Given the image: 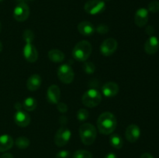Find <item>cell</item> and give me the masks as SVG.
I'll return each mask as SVG.
<instances>
[{
  "mask_svg": "<svg viewBox=\"0 0 159 158\" xmlns=\"http://www.w3.org/2000/svg\"><path fill=\"white\" fill-rule=\"evenodd\" d=\"M126 139L130 143H135L138 140L141 136V129L139 126L135 124L128 125L125 132Z\"/></svg>",
  "mask_w": 159,
  "mask_h": 158,
  "instance_id": "cell-13",
  "label": "cell"
},
{
  "mask_svg": "<svg viewBox=\"0 0 159 158\" xmlns=\"http://www.w3.org/2000/svg\"><path fill=\"white\" fill-rule=\"evenodd\" d=\"M0 158H14V157H13V156L11 154V153H4V154L2 155L1 157Z\"/></svg>",
  "mask_w": 159,
  "mask_h": 158,
  "instance_id": "cell-35",
  "label": "cell"
},
{
  "mask_svg": "<svg viewBox=\"0 0 159 158\" xmlns=\"http://www.w3.org/2000/svg\"><path fill=\"white\" fill-rule=\"evenodd\" d=\"M22 105H23V108L26 111L32 112L37 108V100L33 97H27L26 99H24Z\"/></svg>",
  "mask_w": 159,
  "mask_h": 158,
  "instance_id": "cell-21",
  "label": "cell"
},
{
  "mask_svg": "<svg viewBox=\"0 0 159 158\" xmlns=\"http://www.w3.org/2000/svg\"><path fill=\"white\" fill-rule=\"evenodd\" d=\"M145 32L148 35H149L151 37V36L153 35L154 33H155V28L152 26H148L145 29Z\"/></svg>",
  "mask_w": 159,
  "mask_h": 158,
  "instance_id": "cell-32",
  "label": "cell"
},
{
  "mask_svg": "<svg viewBox=\"0 0 159 158\" xmlns=\"http://www.w3.org/2000/svg\"><path fill=\"white\" fill-rule=\"evenodd\" d=\"M104 158H117V156L114 153H108Z\"/></svg>",
  "mask_w": 159,
  "mask_h": 158,
  "instance_id": "cell-33",
  "label": "cell"
},
{
  "mask_svg": "<svg viewBox=\"0 0 159 158\" xmlns=\"http://www.w3.org/2000/svg\"><path fill=\"white\" fill-rule=\"evenodd\" d=\"M61 91L57 85H51L47 91V99L50 104L57 105L60 102Z\"/></svg>",
  "mask_w": 159,
  "mask_h": 158,
  "instance_id": "cell-11",
  "label": "cell"
},
{
  "mask_svg": "<svg viewBox=\"0 0 159 158\" xmlns=\"http://www.w3.org/2000/svg\"><path fill=\"white\" fill-rule=\"evenodd\" d=\"M117 46L118 43L115 39H106L100 46V52L103 56L109 57V56L113 55L116 52Z\"/></svg>",
  "mask_w": 159,
  "mask_h": 158,
  "instance_id": "cell-9",
  "label": "cell"
},
{
  "mask_svg": "<svg viewBox=\"0 0 159 158\" xmlns=\"http://www.w3.org/2000/svg\"><path fill=\"white\" fill-rule=\"evenodd\" d=\"M14 143H15V145L19 149L24 150V149H26L29 147V146L30 145V141L26 136H20V137H18L16 139Z\"/></svg>",
  "mask_w": 159,
  "mask_h": 158,
  "instance_id": "cell-23",
  "label": "cell"
},
{
  "mask_svg": "<svg viewBox=\"0 0 159 158\" xmlns=\"http://www.w3.org/2000/svg\"><path fill=\"white\" fill-rule=\"evenodd\" d=\"M72 158H93V154L88 150H79L73 153Z\"/></svg>",
  "mask_w": 159,
  "mask_h": 158,
  "instance_id": "cell-24",
  "label": "cell"
},
{
  "mask_svg": "<svg viewBox=\"0 0 159 158\" xmlns=\"http://www.w3.org/2000/svg\"><path fill=\"white\" fill-rule=\"evenodd\" d=\"M14 121L15 123L20 127H26L30 123V116L26 112L22 109L16 110L14 115Z\"/></svg>",
  "mask_w": 159,
  "mask_h": 158,
  "instance_id": "cell-12",
  "label": "cell"
},
{
  "mask_svg": "<svg viewBox=\"0 0 159 158\" xmlns=\"http://www.w3.org/2000/svg\"><path fill=\"white\" fill-rule=\"evenodd\" d=\"M48 58L54 63H61L65 60V54L58 49H52L48 52Z\"/></svg>",
  "mask_w": 159,
  "mask_h": 158,
  "instance_id": "cell-20",
  "label": "cell"
},
{
  "mask_svg": "<svg viewBox=\"0 0 159 158\" xmlns=\"http://www.w3.org/2000/svg\"><path fill=\"white\" fill-rule=\"evenodd\" d=\"M148 11L152 13H156L159 12V1L154 0L148 4Z\"/></svg>",
  "mask_w": 159,
  "mask_h": 158,
  "instance_id": "cell-28",
  "label": "cell"
},
{
  "mask_svg": "<svg viewBox=\"0 0 159 158\" xmlns=\"http://www.w3.org/2000/svg\"><path fill=\"white\" fill-rule=\"evenodd\" d=\"M2 42L0 41V52H1L2 50Z\"/></svg>",
  "mask_w": 159,
  "mask_h": 158,
  "instance_id": "cell-37",
  "label": "cell"
},
{
  "mask_svg": "<svg viewBox=\"0 0 159 158\" xmlns=\"http://www.w3.org/2000/svg\"><path fill=\"white\" fill-rule=\"evenodd\" d=\"M93 51L92 44L87 40H81L78 42L72 50V56L78 61L85 62L90 57Z\"/></svg>",
  "mask_w": 159,
  "mask_h": 158,
  "instance_id": "cell-2",
  "label": "cell"
},
{
  "mask_svg": "<svg viewBox=\"0 0 159 158\" xmlns=\"http://www.w3.org/2000/svg\"><path fill=\"white\" fill-rule=\"evenodd\" d=\"M110 143L113 148L120 149L124 145V141L119 134H112L110 137Z\"/></svg>",
  "mask_w": 159,
  "mask_h": 158,
  "instance_id": "cell-22",
  "label": "cell"
},
{
  "mask_svg": "<svg viewBox=\"0 0 159 158\" xmlns=\"http://www.w3.org/2000/svg\"><path fill=\"white\" fill-rule=\"evenodd\" d=\"M159 49V40L155 36H151L144 43V50L149 55H153Z\"/></svg>",
  "mask_w": 159,
  "mask_h": 158,
  "instance_id": "cell-15",
  "label": "cell"
},
{
  "mask_svg": "<svg viewBox=\"0 0 159 158\" xmlns=\"http://www.w3.org/2000/svg\"><path fill=\"white\" fill-rule=\"evenodd\" d=\"M83 70L86 74H92L96 71V66L93 62L85 61V64L83 65Z\"/></svg>",
  "mask_w": 159,
  "mask_h": 158,
  "instance_id": "cell-25",
  "label": "cell"
},
{
  "mask_svg": "<svg viewBox=\"0 0 159 158\" xmlns=\"http://www.w3.org/2000/svg\"><path fill=\"white\" fill-rule=\"evenodd\" d=\"M104 1H107H107H110V0H104Z\"/></svg>",
  "mask_w": 159,
  "mask_h": 158,
  "instance_id": "cell-39",
  "label": "cell"
},
{
  "mask_svg": "<svg viewBox=\"0 0 159 158\" xmlns=\"http://www.w3.org/2000/svg\"><path fill=\"white\" fill-rule=\"evenodd\" d=\"M14 107H15V108L16 110H20L23 108V105H22L20 102H16V103L15 104V105H14Z\"/></svg>",
  "mask_w": 159,
  "mask_h": 158,
  "instance_id": "cell-36",
  "label": "cell"
},
{
  "mask_svg": "<svg viewBox=\"0 0 159 158\" xmlns=\"http://www.w3.org/2000/svg\"><path fill=\"white\" fill-rule=\"evenodd\" d=\"M23 38L25 43H33L34 40V33L30 29H26L23 32Z\"/></svg>",
  "mask_w": 159,
  "mask_h": 158,
  "instance_id": "cell-26",
  "label": "cell"
},
{
  "mask_svg": "<svg viewBox=\"0 0 159 158\" xmlns=\"http://www.w3.org/2000/svg\"><path fill=\"white\" fill-rule=\"evenodd\" d=\"M57 108L60 112L61 113H65L67 111H68V105H66L64 102H60L57 104Z\"/></svg>",
  "mask_w": 159,
  "mask_h": 158,
  "instance_id": "cell-31",
  "label": "cell"
},
{
  "mask_svg": "<svg viewBox=\"0 0 159 158\" xmlns=\"http://www.w3.org/2000/svg\"><path fill=\"white\" fill-rule=\"evenodd\" d=\"M102 101V94L95 88H90L84 93L82 102L88 108H94L99 105Z\"/></svg>",
  "mask_w": 159,
  "mask_h": 158,
  "instance_id": "cell-4",
  "label": "cell"
},
{
  "mask_svg": "<svg viewBox=\"0 0 159 158\" xmlns=\"http://www.w3.org/2000/svg\"><path fill=\"white\" fill-rule=\"evenodd\" d=\"M117 126V120L113 113L106 112L102 113L97 119V128L103 135L112 134Z\"/></svg>",
  "mask_w": 159,
  "mask_h": 158,
  "instance_id": "cell-1",
  "label": "cell"
},
{
  "mask_svg": "<svg viewBox=\"0 0 159 158\" xmlns=\"http://www.w3.org/2000/svg\"><path fill=\"white\" fill-rule=\"evenodd\" d=\"M14 145V140L9 135L0 136V152H6L10 150Z\"/></svg>",
  "mask_w": 159,
  "mask_h": 158,
  "instance_id": "cell-19",
  "label": "cell"
},
{
  "mask_svg": "<svg viewBox=\"0 0 159 158\" xmlns=\"http://www.w3.org/2000/svg\"><path fill=\"white\" fill-rule=\"evenodd\" d=\"M140 158H154V156H152L151 153H143L142 155H141V157H140Z\"/></svg>",
  "mask_w": 159,
  "mask_h": 158,
  "instance_id": "cell-34",
  "label": "cell"
},
{
  "mask_svg": "<svg viewBox=\"0 0 159 158\" xmlns=\"http://www.w3.org/2000/svg\"><path fill=\"white\" fill-rule=\"evenodd\" d=\"M23 54L25 59L30 63H34L38 58V52L33 43H26L23 49Z\"/></svg>",
  "mask_w": 159,
  "mask_h": 158,
  "instance_id": "cell-10",
  "label": "cell"
},
{
  "mask_svg": "<svg viewBox=\"0 0 159 158\" xmlns=\"http://www.w3.org/2000/svg\"><path fill=\"white\" fill-rule=\"evenodd\" d=\"M42 83V79L39 74H34L29 77L27 82H26V87L27 89L30 91H37L40 87Z\"/></svg>",
  "mask_w": 159,
  "mask_h": 158,
  "instance_id": "cell-18",
  "label": "cell"
},
{
  "mask_svg": "<svg viewBox=\"0 0 159 158\" xmlns=\"http://www.w3.org/2000/svg\"><path fill=\"white\" fill-rule=\"evenodd\" d=\"M119 90L120 88L117 84L113 81L107 82L102 87V94L107 98H113L116 96L119 92Z\"/></svg>",
  "mask_w": 159,
  "mask_h": 158,
  "instance_id": "cell-16",
  "label": "cell"
},
{
  "mask_svg": "<svg viewBox=\"0 0 159 158\" xmlns=\"http://www.w3.org/2000/svg\"><path fill=\"white\" fill-rule=\"evenodd\" d=\"M30 1H33V0H30Z\"/></svg>",
  "mask_w": 159,
  "mask_h": 158,
  "instance_id": "cell-41",
  "label": "cell"
},
{
  "mask_svg": "<svg viewBox=\"0 0 159 158\" xmlns=\"http://www.w3.org/2000/svg\"><path fill=\"white\" fill-rule=\"evenodd\" d=\"M1 30H2V23L1 22H0V32H1Z\"/></svg>",
  "mask_w": 159,
  "mask_h": 158,
  "instance_id": "cell-38",
  "label": "cell"
},
{
  "mask_svg": "<svg viewBox=\"0 0 159 158\" xmlns=\"http://www.w3.org/2000/svg\"><path fill=\"white\" fill-rule=\"evenodd\" d=\"M148 22V10L145 8H140L134 15V23L138 27H143Z\"/></svg>",
  "mask_w": 159,
  "mask_h": 158,
  "instance_id": "cell-14",
  "label": "cell"
},
{
  "mask_svg": "<svg viewBox=\"0 0 159 158\" xmlns=\"http://www.w3.org/2000/svg\"><path fill=\"white\" fill-rule=\"evenodd\" d=\"M71 133L68 128L65 126H61L58 129L56 134L54 135V141L57 147H65L71 139Z\"/></svg>",
  "mask_w": 159,
  "mask_h": 158,
  "instance_id": "cell-7",
  "label": "cell"
},
{
  "mask_svg": "<svg viewBox=\"0 0 159 158\" xmlns=\"http://www.w3.org/2000/svg\"><path fill=\"white\" fill-rule=\"evenodd\" d=\"M96 30L99 33V34H106L109 32V26L104 23H101L96 27Z\"/></svg>",
  "mask_w": 159,
  "mask_h": 158,
  "instance_id": "cell-29",
  "label": "cell"
},
{
  "mask_svg": "<svg viewBox=\"0 0 159 158\" xmlns=\"http://www.w3.org/2000/svg\"><path fill=\"white\" fill-rule=\"evenodd\" d=\"M78 31L85 37H90L96 31L94 26L89 21H82L78 24Z\"/></svg>",
  "mask_w": 159,
  "mask_h": 158,
  "instance_id": "cell-17",
  "label": "cell"
},
{
  "mask_svg": "<svg viewBox=\"0 0 159 158\" xmlns=\"http://www.w3.org/2000/svg\"><path fill=\"white\" fill-rule=\"evenodd\" d=\"M97 136V130L96 127L91 123L85 122L79 127V136L82 143L90 146L95 142Z\"/></svg>",
  "mask_w": 159,
  "mask_h": 158,
  "instance_id": "cell-3",
  "label": "cell"
},
{
  "mask_svg": "<svg viewBox=\"0 0 159 158\" xmlns=\"http://www.w3.org/2000/svg\"><path fill=\"white\" fill-rule=\"evenodd\" d=\"M3 1V0H0V2H2Z\"/></svg>",
  "mask_w": 159,
  "mask_h": 158,
  "instance_id": "cell-40",
  "label": "cell"
},
{
  "mask_svg": "<svg viewBox=\"0 0 159 158\" xmlns=\"http://www.w3.org/2000/svg\"><path fill=\"white\" fill-rule=\"evenodd\" d=\"M70 156H71L70 152L68 150H63L57 152V153L55 156V158H70Z\"/></svg>",
  "mask_w": 159,
  "mask_h": 158,
  "instance_id": "cell-30",
  "label": "cell"
},
{
  "mask_svg": "<svg viewBox=\"0 0 159 158\" xmlns=\"http://www.w3.org/2000/svg\"><path fill=\"white\" fill-rule=\"evenodd\" d=\"M84 9L90 15H97L105 11L106 3L103 0H89L85 2Z\"/></svg>",
  "mask_w": 159,
  "mask_h": 158,
  "instance_id": "cell-5",
  "label": "cell"
},
{
  "mask_svg": "<svg viewBox=\"0 0 159 158\" xmlns=\"http://www.w3.org/2000/svg\"><path fill=\"white\" fill-rule=\"evenodd\" d=\"M89 112L85 108H81L77 112V119L80 122H84L89 118Z\"/></svg>",
  "mask_w": 159,
  "mask_h": 158,
  "instance_id": "cell-27",
  "label": "cell"
},
{
  "mask_svg": "<svg viewBox=\"0 0 159 158\" xmlns=\"http://www.w3.org/2000/svg\"><path fill=\"white\" fill-rule=\"evenodd\" d=\"M30 8L26 3H18L13 10V17L16 21L23 22L28 19L30 15Z\"/></svg>",
  "mask_w": 159,
  "mask_h": 158,
  "instance_id": "cell-8",
  "label": "cell"
},
{
  "mask_svg": "<svg viewBox=\"0 0 159 158\" xmlns=\"http://www.w3.org/2000/svg\"><path fill=\"white\" fill-rule=\"evenodd\" d=\"M57 77L62 83L66 85L71 84L75 77L74 71L70 65L67 64H62L57 69Z\"/></svg>",
  "mask_w": 159,
  "mask_h": 158,
  "instance_id": "cell-6",
  "label": "cell"
}]
</instances>
